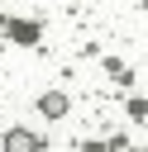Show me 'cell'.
<instances>
[{
    "label": "cell",
    "mask_w": 148,
    "mask_h": 152,
    "mask_svg": "<svg viewBox=\"0 0 148 152\" xmlns=\"http://www.w3.org/2000/svg\"><path fill=\"white\" fill-rule=\"evenodd\" d=\"M0 147H5V152H38L43 142H38V133H24V128H14V133H5V138H0Z\"/></svg>",
    "instance_id": "1"
},
{
    "label": "cell",
    "mask_w": 148,
    "mask_h": 152,
    "mask_svg": "<svg viewBox=\"0 0 148 152\" xmlns=\"http://www.w3.org/2000/svg\"><path fill=\"white\" fill-rule=\"evenodd\" d=\"M43 114H67V95H43Z\"/></svg>",
    "instance_id": "2"
}]
</instances>
